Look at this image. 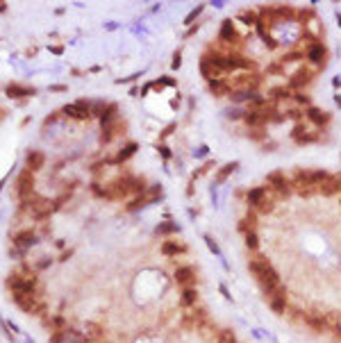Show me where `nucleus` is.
Returning a JSON list of instances; mask_svg holds the SVG:
<instances>
[{
    "label": "nucleus",
    "mask_w": 341,
    "mask_h": 343,
    "mask_svg": "<svg viewBox=\"0 0 341 343\" xmlns=\"http://www.w3.org/2000/svg\"><path fill=\"white\" fill-rule=\"evenodd\" d=\"M255 225H257V216H255V211H248V216L241 220V225L239 227H241L243 232H253Z\"/></svg>",
    "instance_id": "nucleus-32"
},
{
    "label": "nucleus",
    "mask_w": 341,
    "mask_h": 343,
    "mask_svg": "<svg viewBox=\"0 0 341 343\" xmlns=\"http://www.w3.org/2000/svg\"><path fill=\"white\" fill-rule=\"evenodd\" d=\"M27 171H32V173H34V171H39L43 166V162H46V157H43L41 153H36V150H32L30 155H27Z\"/></svg>",
    "instance_id": "nucleus-24"
},
{
    "label": "nucleus",
    "mask_w": 341,
    "mask_h": 343,
    "mask_svg": "<svg viewBox=\"0 0 341 343\" xmlns=\"http://www.w3.org/2000/svg\"><path fill=\"white\" fill-rule=\"evenodd\" d=\"M266 198H269V195H266V189H264V186H257V189H250L248 191V205H253L255 209H257V207L262 205Z\"/></svg>",
    "instance_id": "nucleus-21"
},
{
    "label": "nucleus",
    "mask_w": 341,
    "mask_h": 343,
    "mask_svg": "<svg viewBox=\"0 0 341 343\" xmlns=\"http://www.w3.org/2000/svg\"><path fill=\"white\" fill-rule=\"evenodd\" d=\"M291 137H294L296 144H312V141H316V139H319V134L312 132V130L305 128L303 123H298L294 128V132H291Z\"/></svg>",
    "instance_id": "nucleus-12"
},
{
    "label": "nucleus",
    "mask_w": 341,
    "mask_h": 343,
    "mask_svg": "<svg viewBox=\"0 0 341 343\" xmlns=\"http://www.w3.org/2000/svg\"><path fill=\"white\" fill-rule=\"evenodd\" d=\"M157 232H160V234H170V232H177V225H173V223H164V225L157 227Z\"/></svg>",
    "instance_id": "nucleus-41"
},
{
    "label": "nucleus",
    "mask_w": 341,
    "mask_h": 343,
    "mask_svg": "<svg viewBox=\"0 0 341 343\" xmlns=\"http://www.w3.org/2000/svg\"><path fill=\"white\" fill-rule=\"evenodd\" d=\"M248 137H253V139H257V141H262V139H264V132H262V130H259V128H255L253 132L248 134Z\"/></svg>",
    "instance_id": "nucleus-44"
},
{
    "label": "nucleus",
    "mask_w": 341,
    "mask_h": 343,
    "mask_svg": "<svg viewBox=\"0 0 341 343\" xmlns=\"http://www.w3.org/2000/svg\"><path fill=\"white\" fill-rule=\"evenodd\" d=\"M200 11H202V5H198V7H196V9H193V11H191V14L186 16V25H191V23H193V18H196V16H198V14H200Z\"/></svg>",
    "instance_id": "nucleus-43"
},
{
    "label": "nucleus",
    "mask_w": 341,
    "mask_h": 343,
    "mask_svg": "<svg viewBox=\"0 0 341 343\" xmlns=\"http://www.w3.org/2000/svg\"><path fill=\"white\" fill-rule=\"evenodd\" d=\"M216 343H237V339H234V334L230 330H223V332H218Z\"/></svg>",
    "instance_id": "nucleus-36"
},
{
    "label": "nucleus",
    "mask_w": 341,
    "mask_h": 343,
    "mask_svg": "<svg viewBox=\"0 0 341 343\" xmlns=\"http://www.w3.org/2000/svg\"><path fill=\"white\" fill-rule=\"evenodd\" d=\"M125 130V123L123 121H114V123H109V125H105L103 128V141L107 144V141H112L116 134H121Z\"/></svg>",
    "instance_id": "nucleus-17"
},
{
    "label": "nucleus",
    "mask_w": 341,
    "mask_h": 343,
    "mask_svg": "<svg viewBox=\"0 0 341 343\" xmlns=\"http://www.w3.org/2000/svg\"><path fill=\"white\" fill-rule=\"evenodd\" d=\"M7 287L14 293H34L36 277H34V273H30V271L11 273L9 280H7Z\"/></svg>",
    "instance_id": "nucleus-2"
},
{
    "label": "nucleus",
    "mask_w": 341,
    "mask_h": 343,
    "mask_svg": "<svg viewBox=\"0 0 341 343\" xmlns=\"http://www.w3.org/2000/svg\"><path fill=\"white\" fill-rule=\"evenodd\" d=\"M14 302L25 314H43V309H46L43 300L36 293H14Z\"/></svg>",
    "instance_id": "nucleus-3"
},
{
    "label": "nucleus",
    "mask_w": 341,
    "mask_h": 343,
    "mask_svg": "<svg viewBox=\"0 0 341 343\" xmlns=\"http://www.w3.org/2000/svg\"><path fill=\"white\" fill-rule=\"evenodd\" d=\"M2 116H5V109H0V118H2Z\"/></svg>",
    "instance_id": "nucleus-48"
},
{
    "label": "nucleus",
    "mask_w": 341,
    "mask_h": 343,
    "mask_svg": "<svg viewBox=\"0 0 341 343\" xmlns=\"http://www.w3.org/2000/svg\"><path fill=\"white\" fill-rule=\"evenodd\" d=\"M255 64L248 57L239 55V52H227L225 55V71H253Z\"/></svg>",
    "instance_id": "nucleus-6"
},
{
    "label": "nucleus",
    "mask_w": 341,
    "mask_h": 343,
    "mask_svg": "<svg viewBox=\"0 0 341 343\" xmlns=\"http://www.w3.org/2000/svg\"><path fill=\"white\" fill-rule=\"evenodd\" d=\"M180 66V52H175V57H173V68Z\"/></svg>",
    "instance_id": "nucleus-47"
},
{
    "label": "nucleus",
    "mask_w": 341,
    "mask_h": 343,
    "mask_svg": "<svg viewBox=\"0 0 341 343\" xmlns=\"http://www.w3.org/2000/svg\"><path fill=\"white\" fill-rule=\"evenodd\" d=\"M248 268H250V273L257 277V282L262 284V289H264V293H266V296L280 287L278 273L273 271V266H271V264L264 259V257H255V259L248 264Z\"/></svg>",
    "instance_id": "nucleus-1"
},
{
    "label": "nucleus",
    "mask_w": 341,
    "mask_h": 343,
    "mask_svg": "<svg viewBox=\"0 0 341 343\" xmlns=\"http://www.w3.org/2000/svg\"><path fill=\"white\" fill-rule=\"evenodd\" d=\"M66 341V330H59V332H52L50 343H64Z\"/></svg>",
    "instance_id": "nucleus-39"
},
{
    "label": "nucleus",
    "mask_w": 341,
    "mask_h": 343,
    "mask_svg": "<svg viewBox=\"0 0 341 343\" xmlns=\"http://www.w3.org/2000/svg\"><path fill=\"white\" fill-rule=\"evenodd\" d=\"M307 118H310L314 125H326L328 121H330L328 112H323V109H319V107H310V109H307Z\"/></svg>",
    "instance_id": "nucleus-20"
},
{
    "label": "nucleus",
    "mask_w": 341,
    "mask_h": 343,
    "mask_svg": "<svg viewBox=\"0 0 341 343\" xmlns=\"http://www.w3.org/2000/svg\"><path fill=\"white\" fill-rule=\"evenodd\" d=\"M198 302V291L196 289H184V291H182V305H184V307H193V305H196Z\"/></svg>",
    "instance_id": "nucleus-30"
},
{
    "label": "nucleus",
    "mask_w": 341,
    "mask_h": 343,
    "mask_svg": "<svg viewBox=\"0 0 341 343\" xmlns=\"http://www.w3.org/2000/svg\"><path fill=\"white\" fill-rule=\"evenodd\" d=\"M218 36H221V41L227 43V46H237L239 41H241V36H239L237 27L232 25V21H225L221 25V32H218Z\"/></svg>",
    "instance_id": "nucleus-9"
},
{
    "label": "nucleus",
    "mask_w": 341,
    "mask_h": 343,
    "mask_svg": "<svg viewBox=\"0 0 341 343\" xmlns=\"http://www.w3.org/2000/svg\"><path fill=\"white\" fill-rule=\"evenodd\" d=\"M312 80H314V71L303 66V68H298V71L291 75L289 87L291 89H303V87H307V84H312Z\"/></svg>",
    "instance_id": "nucleus-8"
},
{
    "label": "nucleus",
    "mask_w": 341,
    "mask_h": 343,
    "mask_svg": "<svg viewBox=\"0 0 341 343\" xmlns=\"http://www.w3.org/2000/svg\"><path fill=\"white\" fill-rule=\"evenodd\" d=\"M294 98H296V103H298V105H310V96H307V93H303V91L294 93Z\"/></svg>",
    "instance_id": "nucleus-42"
},
{
    "label": "nucleus",
    "mask_w": 341,
    "mask_h": 343,
    "mask_svg": "<svg viewBox=\"0 0 341 343\" xmlns=\"http://www.w3.org/2000/svg\"><path fill=\"white\" fill-rule=\"evenodd\" d=\"M116 112H119V107H116V105H107L105 114L100 116V123H103V128H105V125H109V123H114V121H119Z\"/></svg>",
    "instance_id": "nucleus-29"
},
{
    "label": "nucleus",
    "mask_w": 341,
    "mask_h": 343,
    "mask_svg": "<svg viewBox=\"0 0 341 343\" xmlns=\"http://www.w3.org/2000/svg\"><path fill=\"white\" fill-rule=\"evenodd\" d=\"M243 121L248 125H255V128H262V125L266 123V116H264L262 109H250V112L243 116Z\"/></svg>",
    "instance_id": "nucleus-22"
},
{
    "label": "nucleus",
    "mask_w": 341,
    "mask_h": 343,
    "mask_svg": "<svg viewBox=\"0 0 341 343\" xmlns=\"http://www.w3.org/2000/svg\"><path fill=\"white\" fill-rule=\"evenodd\" d=\"M137 153V144H128L123 150L119 153V157H116V162H125L128 157H132V155Z\"/></svg>",
    "instance_id": "nucleus-35"
},
{
    "label": "nucleus",
    "mask_w": 341,
    "mask_h": 343,
    "mask_svg": "<svg viewBox=\"0 0 341 343\" xmlns=\"http://www.w3.org/2000/svg\"><path fill=\"white\" fill-rule=\"evenodd\" d=\"M257 246H259V239H257V234H255V230L253 232H246V248L257 250Z\"/></svg>",
    "instance_id": "nucleus-37"
},
{
    "label": "nucleus",
    "mask_w": 341,
    "mask_h": 343,
    "mask_svg": "<svg viewBox=\"0 0 341 343\" xmlns=\"http://www.w3.org/2000/svg\"><path fill=\"white\" fill-rule=\"evenodd\" d=\"M239 18H241L246 25H257V23H259V14H257V11H241V14H239Z\"/></svg>",
    "instance_id": "nucleus-33"
},
{
    "label": "nucleus",
    "mask_w": 341,
    "mask_h": 343,
    "mask_svg": "<svg viewBox=\"0 0 341 343\" xmlns=\"http://www.w3.org/2000/svg\"><path fill=\"white\" fill-rule=\"evenodd\" d=\"M257 30H259V34H262L264 43H266V46H269V48H271V50H273V48H278V41H275L273 36H271V34H269V32H266V27L257 25Z\"/></svg>",
    "instance_id": "nucleus-34"
},
{
    "label": "nucleus",
    "mask_w": 341,
    "mask_h": 343,
    "mask_svg": "<svg viewBox=\"0 0 341 343\" xmlns=\"http://www.w3.org/2000/svg\"><path fill=\"white\" fill-rule=\"evenodd\" d=\"M7 96L9 98H30V96H34V89L23 87V84H9V87H7Z\"/></svg>",
    "instance_id": "nucleus-19"
},
{
    "label": "nucleus",
    "mask_w": 341,
    "mask_h": 343,
    "mask_svg": "<svg viewBox=\"0 0 341 343\" xmlns=\"http://www.w3.org/2000/svg\"><path fill=\"white\" fill-rule=\"evenodd\" d=\"M103 334H105V330L98 323L89 321L87 325H84V337H87V341H98V339H103Z\"/></svg>",
    "instance_id": "nucleus-18"
},
{
    "label": "nucleus",
    "mask_w": 341,
    "mask_h": 343,
    "mask_svg": "<svg viewBox=\"0 0 341 343\" xmlns=\"http://www.w3.org/2000/svg\"><path fill=\"white\" fill-rule=\"evenodd\" d=\"M64 114L71 118H89L91 116V107H89L84 100H78V103H71L64 107Z\"/></svg>",
    "instance_id": "nucleus-10"
},
{
    "label": "nucleus",
    "mask_w": 341,
    "mask_h": 343,
    "mask_svg": "<svg viewBox=\"0 0 341 343\" xmlns=\"http://www.w3.org/2000/svg\"><path fill=\"white\" fill-rule=\"evenodd\" d=\"M162 252H164L166 257H175V255H180V252H184V246H180V243H175V241H164Z\"/></svg>",
    "instance_id": "nucleus-26"
},
{
    "label": "nucleus",
    "mask_w": 341,
    "mask_h": 343,
    "mask_svg": "<svg viewBox=\"0 0 341 343\" xmlns=\"http://www.w3.org/2000/svg\"><path fill=\"white\" fill-rule=\"evenodd\" d=\"M300 59H305V55L300 50H294V52H287V55L282 57V62L287 64V62H300Z\"/></svg>",
    "instance_id": "nucleus-38"
},
{
    "label": "nucleus",
    "mask_w": 341,
    "mask_h": 343,
    "mask_svg": "<svg viewBox=\"0 0 341 343\" xmlns=\"http://www.w3.org/2000/svg\"><path fill=\"white\" fill-rule=\"evenodd\" d=\"M237 169H239L237 162H230V164H225V166H223V169L216 173V184H223V182L227 179V175H232Z\"/></svg>",
    "instance_id": "nucleus-27"
},
{
    "label": "nucleus",
    "mask_w": 341,
    "mask_h": 343,
    "mask_svg": "<svg viewBox=\"0 0 341 343\" xmlns=\"http://www.w3.org/2000/svg\"><path fill=\"white\" fill-rule=\"evenodd\" d=\"M14 243L21 248H30L36 243V236L32 234V230H25V232H18V234L14 236Z\"/></svg>",
    "instance_id": "nucleus-23"
},
{
    "label": "nucleus",
    "mask_w": 341,
    "mask_h": 343,
    "mask_svg": "<svg viewBox=\"0 0 341 343\" xmlns=\"http://www.w3.org/2000/svg\"><path fill=\"white\" fill-rule=\"evenodd\" d=\"M307 59H310L312 64H316V66H326V59H328V50L323 43H314V46L307 50Z\"/></svg>",
    "instance_id": "nucleus-13"
},
{
    "label": "nucleus",
    "mask_w": 341,
    "mask_h": 343,
    "mask_svg": "<svg viewBox=\"0 0 341 343\" xmlns=\"http://www.w3.org/2000/svg\"><path fill=\"white\" fill-rule=\"evenodd\" d=\"M266 182H269L271 186H273L275 191H280L282 195L289 193V179L284 177L282 173H269V177H266Z\"/></svg>",
    "instance_id": "nucleus-14"
},
{
    "label": "nucleus",
    "mask_w": 341,
    "mask_h": 343,
    "mask_svg": "<svg viewBox=\"0 0 341 343\" xmlns=\"http://www.w3.org/2000/svg\"><path fill=\"white\" fill-rule=\"evenodd\" d=\"M257 211H262V214H269V211H273V200L266 198V200L262 202V205L257 207Z\"/></svg>",
    "instance_id": "nucleus-40"
},
{
    "label": "nucleus",
    "mask_w": 341,
    "mask_h": 343,
    "mask_svg": "<svg viewBox=\"0 0 341 343\" xmlns=\"http://www.w3.org/2000/svg\"><path fill=\"white\" fill-rule=\"evenodd\" d=\"M0 186H2V182H0Z\"/></svg>",
    "instance_id": "nucleus-49"
},
{
    "label": "nucleus",
    "mask_w": 341,
    "mask_h": 343,
    "mask_svg": "<svg viewBox=\"0 0 341 343\" xmlns=\"http://www.w3.org/2000/svg\"><path fill=\"white\" fill-rule=\"evenodd\" d=\"M287 116H291V118H300V112H298V109H291V112H287Z\"/></svg>",
    "instance_id": "nucleus-46"
},
{
    "label": "nucleus",
    "mask_w": 341,
    "mask_h": 343,
    "mask_svg": "<svg viewBox=\"0 0 341 343\" xmlns=\"http://www.w3.org/2000/svg\"><path fill=\"white\" fill-rule=\"evenodd\" d=\"M266 300H269V307L273 309L275 314L282 316V314L287 312V291H284L282 287H278L275 291H271L269 296H266Z\"/></svg>",
    "instance_id": "nucleus-7"
},
{
    "label": "nucleus",
    "mask_w": 341,
    "mask_h": 343,
    "mask_svg": "<svg viewBox=\"0 0 341 343\" xmlns=\"http://www.w3.org/2000/svg\"><path fill=\"white\" fill-rule=\"evenodd\" d=\"M200 73L209 80V82H214V80H223V71L221 68H216L212 62H207L205 57L200 59Z\"/></svg>",
    "instance_id": "nucleus-15"
},
{
    "label": "nucleus",
    "mask_w": 341,
    "mask_h": 343,
    "mask_svg": "<svg viewBox=\"0 0 341 343\" xmlns=\"http://www.w3.org/2000/svg\"><path fill=\"white\" fill-rule=\"evenodd\" d=\"M175 282L180 284V287H184V289H189L196 282V271H193L191 266H177L175 268Z\"/></svg>",
    "instance_id": "nucleus-11"
},
{
    "label": "nucleus",
    "mask_w": 341,
    "mask_h": 343,
    "mask_svg": "<svg viewBox=\"0 0 341 343\" xmlns=\"http://www.w3.org/2000/svg\"><path fill=\"white\" fill-rule=\"evenodd\" d=\"M64 343H89L84 332H78V330H66V341Z\"/></svg>",
    "instance_id": "nucleus-31"
},
{
    "label": "nucleus",
    "mask_w": 341,
    "mask_h": 343,
    "mask_svg": "<svg viewBox=\"0 0 341 343\" xmlns=\"http://www.w3.org/2000/svg\"><path fill=\"white\" fill-rule=\"evenodd\" d=\"M294 93H291L289 87H273L269 91V98L271 100H287V98H291Z\"/></svg>",
    "instance_id": "nucleus-28"
},
{
    "label": "nucleus",
    "mask_w": 341,
    "mask_h": 343,
    "mask_svg": "<svg viewBox=\"0 0 341 343\" xmlns=\"http://www.w3.org/2000/svg\"><path fill=\"white\" fill-rule=\"evenodd\" d=\"M209 91H212L214 96L223 98V96H227V93L232 91V89H230V84H227L225 80H214V82H209Z\"/></svg>",
    "instance_id": "nucleus-25"
},
{
    "label": "nucleus",
    "mask_w": 341,
    "mask_h": 343,
    "mask_svg": "<svg viewBox=\"0 0 341 343\" xmlns=\"http://www.w3.org/2000/svg\"><path fill=\"white\" fill-rule=\"evenodd\" d=\"M207 246H209V248H212V250H214V252H218V248H216V243H214V241H212V239H209V236H207Z\"/></svg>",
    "instance_id": "nucleus-45"
},
{
    "label": "nucleus",
    "mask_w": 341,
    "mask_h": 343,
    "mask_svg": "<svg viewBox=\"0 0 341 343\" xmlns=\"http://www.w3.org/2000/svg\"><path fill=\"white\" fill-rule=\"evenodd\" d=\"M32 189H34V175H32V171H27V169L21 171V175L16 179V193H18V198L30 200Z\"/></svg>",
    "instance_id": "nucleus-5"
},
{
    "label": "nucleus",
    "mask_w": 341,
    "mask_h": 343,
    "mask_svg": "<svg viewBox=\"0 0 341 343\" xmlns=\"http://www.w3.org/2000/svg\"><path fill=\"white\" fill-rule=\"evenodd\" d=\"M25 207L30 209V214L34 216V218H46L50 211L57 209L55 202H50L48 198H41V195H32L30 200H25Z\"/></svg>",
    "instance_id": "nucleus-4"
},
{
    "label": "nucleus",
    "mask_w": 341,
    "mask_h": 343,
    "mask_svg": "<svg viewBox=\"0 0 341 343\" xmlns=\"http://www.w3.org/2000/svg\"><path fill=\"white\" fill-rule=\"evenodd\" d=\"M319 193H323V195L341 193V177H337V175H330V179H328V182H323V184L319 186Z\"/></svg>",
    "instance_id": "nucleus-16"
}]
</instances>
